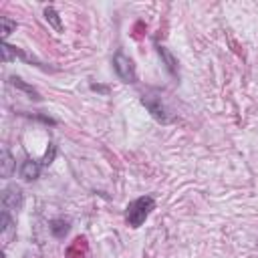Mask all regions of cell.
Here are the masks:
<instances>
[{"label": "cell", "mask_w": 258, "mask_h": 258, "mask_svg": "<svg viewBox=\"0 0 258 258\" xmlns=\"http://www.w3.org/2000/svg\"><path fill=\"white\" fill-rule=\"evenodd\" d=\"M153 210H155V200L151 196H141V198L129 202V206L125 210V220L131 228H139Z\"/></svg>", "instance_id": "cell-1"}, {"label": "cell", "mask_w": 258, "mask_h": 258, "mask_svg": "<svg viewBox=\"0 0 258 258\" xmlns=\"http://www.w3.org/2000/svg\"><path fill=\"white\" fill-rule=\"evenodd\" d=\"M141 103H143V107L151 113V117H153L155 121H159V123H163V125H167V123L173 121V115H169V111H167V107L163 105L161 97L147 93V95L141 97Z\"/></svg>", "instance_id": "cell-2"}, {"label": "cell", "mask_w": 258, "mask_h": 258, "mask_svg": "<svg viewBox=\"0 0 258 258\" xmlns=\"http://www.w3.org/2000/svg\"><path fill=\"white\" fill-rule=\"evenodd\" d=\"M113 69H115L117 77H119L123 83H135V81H137V73H135L133 60H131L127 54H123L121 50L115 52V56H113Z\"/></svg>", "instance_id": "cell-3"}, {"label": "cell", "mask_w": 258, "mask_h": 258, "mask_svg": "<svg viewBox=\"0 0 258 258\" xmlns=\"http://www.w3.org/2000/svg\"><path fill=\"white\" fill-rule=\"evenodd\" d=\"M24 194L18 185H8L2 189V210L6 212H18L22 208Z\"/></svg>", "instance_id": "cell-4"}, {"label": "cell", "mask_w": 258, "mask_h": 258, "mask_svg": "<svg viewBox=\"0 0 258 258\" xmlns=\"http://www.w3.org/2000/svg\"><path fill=\"white\" fill-rule=\"evenodd\" d=\"M38 175H40V165H38L34 159L22 161V165H20V177H22V179L32 181V179H36Z\"/></svg>", "instance_id": "cell-5"}, {"label": "cell", "mask_w": 258, "mask_h": 258, "mask_svg": "<svg viewBox=\"0 0 258 258\" xmlns=\"http://www.w3.org/2000/svg\"><path fill=\"white\" fill-rule=\"evenodd\" d=\"M155 48H157V54L161 56V60L165 62V69H167L171 75H177V60L173 58V54H171L165 46H161V44H155Z\"/></svg>", "instance_id": "cell-6"}, {"label": "cell", "mask_w": 258, "mask_h": 258, "mask_svg": "<svg viewBox=\"0 0 258 258\" xmlns=\"http://www.w3.org/2000/svg\"><path fill=\"white\" fill-rule=\"evenodd\" d=\"M0 232L4 236V242L8 244V240L14 234V222L10 218V212H6V210H2V216H0Z\"/></svg>", "instance_id": "cell-7"}, {"label": "cell", "mask_w": 258, "mask_h": 258, "mask_svg": "<svg viewBox=\"0 0 258 258\" xmlns=\"http://www.w3.org/2000/svg\"><path fill=\"white\" fill-rule=\"evenodd\" d=\"M0 173H2V177H10L12 175V171H14V167H16V161H14V157H12V153L8 151V149H4L2 151V159H0Z\"/></svg>", "instance_id": "cell-8"}, {"label": "cell", "mask_w": 258, "mask_h": 258, "mask_svg": "<svg viewBox=\"0 0 258 258\" xmlns=\"http://www.w3.org/2000/svg\"><path fill=\"white\" fill-rule=\"evenodd\" d=\"M69 232V220L64 218H56L50 222V234L54 238H64V234Z\"/></svg>", "instance_id": "cell-9"}, {"label": "cell", "mask_w": 258, "mask_h": 258, "mask_svg": "<svg viewBox=\"0 0 258 258\" xmlns=\"http://www.w3.org/2000/svg\"><path fill=\"white\" fill-rule=\"evenodd\" d=\"M44 18H46V22L56 30V32H62V22H60V16H58V12L52 8V6H46L44 8Z\"/></svg>", "instance_id": "cell-10"}, {"label": "cell", "mask_w": 258, "mask_h": 258, "mask_svg": "<svg viewBox=\"0 0 258 258\" xmlns=\"http://www.w3.org/2000/svg\"><path fill=\"white\" fill-rule=\"evenodd\" d=\"M10 83L16 87V89H20V91H24V93H28L30 95V99H34V101H40V95H38V91L36 89H32L30 85H26L20 77H10Z\"/></svg>", "instance_id": "cell-11"}, {"label": "cell", "mask_w": 258, "mask_h": 258, "mask_svg": "<svg viewBox=\"0 0 258 258\" xmlns=\"http://www.w3.org/2000/svg\"><path fill=\"white\" fill-rule=\"evenodd\" d=\"M0 24H2V38H6L8 34H12V32L16 30V22L10 20L8 16H2V18H0Z\"/></svg>", "instance_id": "cell-12"}, {"label": "cell", "mask_w": 258, "mask_h": 258, "mask_svg": "<svg viewBox=\"0 0 258 258\" xmlns=\"http://www.w3.org/2000/svg\"><path fill=\"white\" fill-rule=\"evenodd\" d=\"M54 155H56V145H54V143H48V149H46V153H44L42 165H50L52 159H54Z\"/></svg>", "instance_id": "cell-13"}, {"label": "cell", "mask_w": 258, "mask_h": 258, "mask_svg": "<svg viewBox=\"0 0 258 258\" xmlns=\"http://www.w3.org/2000/svg\"><path fill=\"white\" fill-rule=\"evenodd\" d=\"M91 89H93V91H99V93H109V89L103 87V85H91Z\"/></svg>", "instance_id": "cell-14"}]
</instances>
